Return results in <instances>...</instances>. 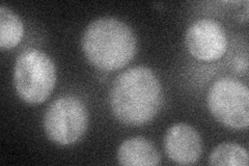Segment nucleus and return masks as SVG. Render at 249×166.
<instances>
[{
  "mask_svg": "<svg viewBox=\"0 0 249 166\" xmlns=\"http://www.w3.org/2000/svg\"><path fill=\"white\" fill-rule=\"evenodd\" d=\"M162 104L161 83L149 68H130L113 81L110 107L122 124L138 127L149 123L160 111Z\"/></svg>",
  "mask_w": 249,
  "mask_h": 166,
  "instance_id": "1",
  "label": "nucleus"
},
{
  "mask_svg": "<svg viewBox=\"0 0 249 166\" xmlns=\"http://www.w3.org/2000/svg\"><path fill=\"white\" fill-rule=\"evenodd\" d=\"M82 50L90 64L111 72L127 66L137 51V38L126 23L110 17L92 21L82 37Z\"/></svg>",
  "mask_w": 249,
  "mask_h": 166,
  "instance_id": "2",
  "label": "nucleus"
},
{
  "mask_svg": "<svg viewBox=\"0 0 249 166\" xmlns=\"http://www.w3.org/2000/svg\"><path fill=\"white\" fill-rule=\"evenodd\" d=\"M56 82V70L49 55L28 48L15 61L14 86L27 104H41L50 97Z\"/></svg>",
  "mask_w": 249,
  "mask_h": 166,
  "instance_id": "3",
  "label": "nucleus"
},
{
  "mask_svg": "<svg viewBox=\"0 0 249 166\" xmlns=\"http://www.w3.org/2000/svg\"><path fill=\"white\" fill-rule=\"evenodd\" d=\"M47 137L59 146H70L87 132L89 112L83 102L74 96H65L53 101L44 115Z\"/></svg>",
  "mask_w": 249,
  "mask_h": 166,
  "instance_id": "4",
  "label": "nucleus"
},
{
  "mask_svg": "<svg viewBox=\"0 0 249 166\" xmlns=\"http://www.w3.org/2000/svg\"><path fill=\"white\" fill-rule=\"evenodd\" d=\"M210 112L231 129H245L249 124V91L237 79L222 78L213 83L208 92Z\"/></svg>",
  "mask_w": 249,
  "mask_h": 166,
  "instance_id": "5",
  "label": "nucleus"
},
{
  "mask_svg": "<svg viewBox=\"0 0 249 166\" xmlns=\"http://www.w3.org/2000/svg\"><path fill=\"white\" fill-rule=\"evenodd\" d=\"M185 42L192 56L204 61L222 57L228 48V37L219 22L213 19H199L187 29Z\"/></svg>",
  "mask_w": 249,
  "mask_h": 166,
  "instance_id": "6",
  "label": "nucleus"
},
{
  "mask_svg": "<svg viewBox=\"0 0 249 166\" xmlns=\"http://www.w3.org/2000/svg\"><path fill=\"white\" fill-rule=\"evenodd\" d=\"M164 149L169 159L180 165L196 164L202 154V140L192 126L178 123L167 130Z\"/></svg>",
  "mask_w": 249,
  "mask_h": 166,
  "instance_id": "7",
  "label": "nucleus"
},
{
  "mask_svg": "<svg viewBox=\"0 0 249 166\" xmlns=\"http://www.w3.org/2000/svg\"><path fill=\"white\" fill-rule=\"evenodd\" d=\"M116 157L119 163L124 166H156L161 163L158 149L151 140L142 136L123 141Z\"/></svg>",
  "mask_w": 249,
  "mask_h": 166,
  "instance_id": "8",
  "label": "nucleus"
},
{
  "mask_svg": "<svg viewBox=\"0 0 249 166\" xmlns=\"http://www.w3.org/2000/svg\"><path fill=\"white\" fill-rule=\"evenodd\" d=\"M24 35V26L19 16L10 7L0 6V47L12 49L18 46Z\"/></svg>",
  "mask_w": 249,
  "mask_h": 166,
  "instance_id": "9",
  "label": "nucleus"
},
{
  "mask_svg": "<svg viewBox=\"0 0 249 166\" xmlns=\"http://www.w3.org/2000/svg\"><path fill=\"white\" fill-rule=\"evenodd\" d=\"M248 153L246 149L233 142H223L217 146L209 157L210 165L247 166Z\"/></svg>",
  "mask_w": 249,
  "mask_h": 166,
  "instance_id": "10",
  "label": "nucleus"
}]
</instances>
